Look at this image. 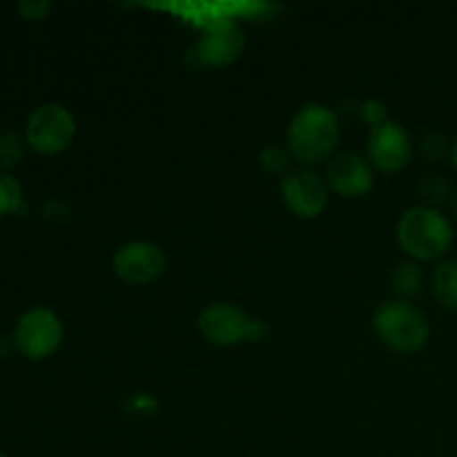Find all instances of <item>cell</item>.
I'll return each instance as SVG.
<instances>
[{"label": "cell", "mask_w": 457, "mask_h": 457, "mask_svg": "<svg viewBox=\"0 0 457 457\" xmlns=\"http://www.w3.org/2000/svg\"><path fill=\"white\" fill-rule=\"evenodd\" d=\"M339 137L342 128L337 114L320 103H308L290 119L286 143L295 161H299L303 168H312L321 161L333 159Z\"/></svg>", "instance_id": "obj_1"}, {"label": "cell", "mask_w": 457, "mask_h": 457, "mask_svg": "<svg viewBox=\"0 0 457 457\" xmlns=\"http://www.w3.org/2000/svg\"><path fill=\"white\" fill-rule=\"evenodd\" d=\"M395 237L400 248L415 262H436L451 250L455 230L440 208L420 204L402 212Z\"/></svg>", "instance_id": "obj_2"}, {"label": "cell", "mask_w": 457, "mask_h": 457, "mask_svg": "<svg viewBox=\"0 0 457 457\" xmlns=\"http://www.w3.org/2000/svg\"><path fill=\"white\" fill-rule=\"evenodd\" d=\"M373 330L388 351L400 355L422 351L431 339L428 317L404 299L384 302L373 315Z\"/></svg>", "instance_id": "obj_3"}, {"label": "cell", "mask_w": 457, "mask_h": 457, "mask_svg": "<svg viewBox=\"0 0 457 457\" xmlns=\"http://www.w3.org/2000/svg\"><path fill=\"white\" fill-rule=\"evenodd\" d=\"M196 326H199V333L204 335L205 342L221 348L254 342V339H262L263 335L262 321L253 320L244 308L228 302L210 303L208 308H204L199 320H196Z\"/></svg>", "instance_id": "obj_4"}, {"label": "cell", "mask_w": 457, "mask_h": 457, "mask_svg": "<svg viewBox=\"0 0 457 457\" xmlns=\"http://www.w3.org/2000/svg\"><path fill=\"white\" fill-rule=\"evenodd\" d=\"M76 137V119L61 103H43L27 116L25 141L38 154H58Z\"/></svg>", "instance_id": "obj_5"}, {"label": "cell", "mask_w": 457, "mask_h": 457, "mask_svg": "<svg viewBox=\"0 0 457 457\" xmlns=\"http://www.w3.org/2000/svg\"><path fill=\"white\" fill-rule=\"evenodd\" d=\"M65 328L52 308L34 306L22 312L13 328V344L27 360H47L61 348Z\"/></svg>", "instance_id": "obj_6"}, {"label": "cell", "mask_w": 457, "mask_h": 457, "mask_svg": "<svg viewBox=\"0 0 457 457\" xmlns=\"http://www.w3.org/2000/svg\"><path fill=\"white\" fill-rule=\"evenodd\" d=\"M330 187L312 168L293 170L281 181V201L299 219H317L328 208Z\"/></svg>", "instance_id": "obj_7"}, {"label": "cell", "mask_w": 457, "mask_h": 457, "mask_svg": "<svg viewBox=\"0 0 457 457\" xmlns=\"http://www.w3.org/2000/svg\"><path fill=\"white\" fill-rule=\"evenodd\" d=\"M168 266L163 248L152 241H129L112 257V268L120 281L129 286H147L159 279Z\"/></svg>", "instance_id": "obj_8"}, {"label": "cell", "mask_w": 457, "mask_h": 457, "mask_svg": "<svg viewBox=\"0 0 457 457\" xmlns=\"http://www.w3.org/2000/svg\"><path fill=\"white\" fill-rule=\"evenodd\" d=\"M369 163L379 172L395 174L411 163L413 156V143L409 132L397 120H386L379 128L370 129L369 134Z\"/></svg>", "instance_id": "obj_9"}, {"label": "cell", "mask_w": 457, "mask_h": 457, "mask_svg": "<svg viewBox=\"0 0 457 457\" xmlns=\"http://www.w3.org/2000/svg\"><path fill=\"white\" fill-rule=\"evenodd\" d=\"M245 34L230 18L210 22L196 43V56L208 67H228L244 54Z\"/></svg>", "instance_id": "obj_10"}, {"label": "cell", "mask_w": 457, "mask_h": 457, "mask_svg": "<svg viewBox=\"0 0 457 457\" xmlns=\"http://www.w3.org/2000/svg\"><path fill=\"white\" fill-rule=\"evenodd\" d=\"M326 183L344 199H360L369 195L375 186L373 165L369 163V159L353 152L335 154L326 168Z\"/></svg>", "instance_id": "obj_11"}, {"label": "cell", "mask_w": 457, "mask_h": 457, "mask_svg": "<svg viewBox=\"0 0 457 457\" xmlns=\"http://www.w3.org/2000/svg\"><path fill=\"white\" fill-rule=\"evenodd\" d=\"M433 295L446 311H457V259H446L433 272Z\"/></svg>", "instance_id": "obj_12"}, {"label": "cell", "mask_w": 457, "mask_h": 457, "mask_svg": "<svg viewBox=\"0 0 457 457\" xmlns=\"http://www.w3.org/2000/svg\"><path fill=\"white\" fill-rule=\"evenodd\" d=\"M391 284H393V290H395L397 299L411 302V299L422 290V284H424L422 268L418 266V262L400 263V266L395 268V272H393Z\"/></svg>", "instance_id": "obj_13"}, {"label": "cell", "mask_w": 457, "mask_h": 457, "mask_svg": "<svg viewBox=\"0 0 457 457\" xmlns=\"http://www.w3.org/2000/svg\"><path fill=\"white\" fill-rule=\"evenodd\" d=\"M25 147L27 141L21 134L12 132V129L0 132V170L7 172V170L16 168L25 159Z\"/></svg>", "instance_id": "obj_14"}, {"label": "cell", "mask_w": 457, "mask_h": 457, "mask_svg": "<svg viewBox=\"0 0 457 457\" xmlns=\"http://www.w3.org/2000/svg\"><path fill=\"white\" fill-rule=\"evenodd\" d=\"M22 210V187L9 172L0 170V217L16 214Z\"/></svg>", "instance_id": "obj_15"}, {"label": "cell", "mask_w": 457, "mask_h": 457, "mask_svg": "<svg viewBox=\"0 0 457 457\" xmlns=\"http://www.w3.org/2000/svg\"><path fill=\"white\" fill-rule=\"evenodd\" d=\"M420 195H422L424 205H431V208H437V205L445 204L451 195V186L445 177L440 174H428L420 181Z\"/></svg>", "instance_id": "obj_16"}, {"label": "cell", "mask_w": 457, "mask_h": 457, "mask_svg": "<svg viewBox=\"0 0 457 457\" xmlns=\"http://www.w3.org/2000/svg\"><path fill=\"white\" fill-rule=\"evenodd\" d=\"M420 150H422V154L427 156L428 161H433V163H440V161H445L446 156L451 159L453 143H451V138L446 137V134L428 132V134H424L422 141H420Z\"/></svg>", "instance_id": "obj_17"}, {"label": "cell", "mask_w": 457, "mask_h": 457, "mask_svg": "<svg viewBox=\"0 0 457 457\" xmlns=\"http://www.w3.org/2000/svg\"><path fill=\"white\" fill-rule=\"evenodd\" d=\"M290 152L284 150L281 145H266L262 152H259V163L266 172L270 174H281L288 170L290 165Z\"/></svg>", "instance_id": "obj_18"}, {"label": "cell", "mask_w": 457, "mask_h": 457, "mask_svg": "<svg viewBox=\"0 0 457 457\" xmlns=\"http://www.w3.org/2000/svg\"><path fill=\"white\" fill-rule=\"evenodd\" d=\"M360 116L370 125V129L379 128V125H384L386 120H391L388 119L386 105H384V101H379V98H369V101L361 103Z\"/></svg>", "instance_id": "obj_19"}, {"label": "cell", "mask_w": 457, "mask_h": 457, "mask_svg": "<svg viewBox=\"0 0 457 457\" xmlns=\"http://www.w3.org/2000/svg\"><path fill=\"white\" fill-rule=\"evenodd\" d=\"M16 9L25 21H43L52 12V3H47V0H18Z\"/></svg>", "instance_id": "obj_20"}, {"label": "cell", "mask_w": 457, "mask_h": 457, "mask_svg": "<svg viewBox=\"0 0 457 457\" xmlns=\"http://www.w3.org/2000/svg\"><path fill=\"white\" fill-rule=\"evenodd\" d=\"M451 163H453V168L457 170V138L453 141V150H451Z\"/></svg>", "instance_id": "obj_21"}, {"label": "cell", "mask_w": 457, "mask_h": 457, "mask_svg": "<svg viewBox=\"0 0 457 457\" xmlns=\"http://www.w3.org/2000/svg\"><path fill=\"white\" fill-rule=\"evenodd\" d=\"M453 210H455V217H457V196H455V201H453Z\"/></svg>", "instance_id": "obj_22"}, {"label": "cell", "mask_w": 457, "mask_h": 457, "mask_svg": "<svg viewBox=\"0 0 457 457\" xmlns=\"http://www.w3.org/2000/svg\"><path fill=\"white\" fill-rule=\"evenodd\" d=\"M0 457H7V455H4V453H3V451H0Z\"/></svg>", "instance_id": "obj_23"}]
</instances>
